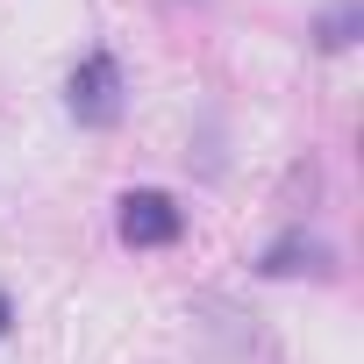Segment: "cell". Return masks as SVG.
I'll list each match as a JSON object with an SVG mask.
<instances>
[{"mask_svg":"<svg viewBox=\"0 0 364 364\" xmlns=\"http://www.w3.org/2000/svg\"><path fill=\"white\" fill-rule=\"evenodd\" d=\"M122 93H129V86H122V65H114L107 50H86L79 72H72V93H65V100H72V114H79L86 129H114L122 107H129Z\"/></svg>","mask_w":364,"mask_h":364,"instance_id":"2","label":"cell"},{"mask_svg":"<svg viewBox=\"0 0 364 364\" xmlns=\"http://www.w3.org/2000/svg\"><path fill=\"white\" fill-rule=\"evenodd\" d=\"M257 272H264V279H300V272H307V279H328V272H336V250L314 243V236H279V243L257 257Z\"/></svg>","mask_w":364,"mask_h":364,"instance_id":"3","label":"cell"},{"mask_svg":"<svg viewBox=\"0 0 364 364\" xmlns=\"http://www.w3.org/2000/svg\"><path fill=\"white\" fill-rule=\"evenodd\" d=\"M8 321H15V300H8V293H0V336H8Z\"/></svg>","mask_w":364,"mask_h":364,"instance_id":"5","label":"cell"},{"mask_svg":"<svg viewBox=\"0 0 364 364\" xmlns=\"http://www.w3.org/2000/svg\"><path fill=\"white\" fill-rule=\"evenodd\" d=\"M357 22H364L357 0H336V8L314 22V43H321V50H350V43H357Z\"/></svg>","mask_w":364,"mask_h":364,"instance_id":"4","label":"cell"},{"mask_svg":"<svg viewBox=\"0 0 364 364\" xmlns=\"http://www.w3.org/2000/svg\"><path fill=\"white\" fill-rule=\"evenodd\" d=\"M114 229H122V243H129V250H171L178 236H186V215H178V200H171V193L136 186V193H122V200H114Z\"/></svg>","mask_w":364,"mask_h":364,"instance_id":"1","label":"cell"}]
</instances>
